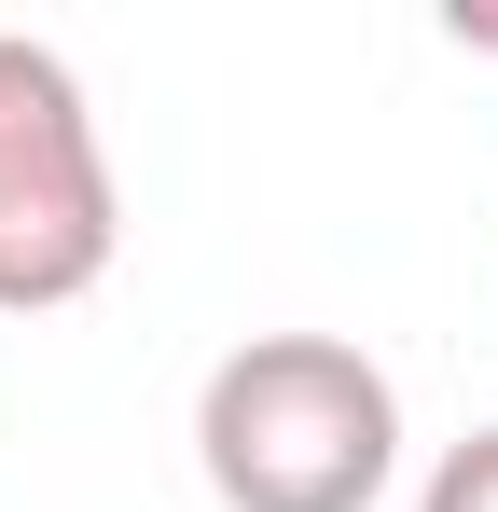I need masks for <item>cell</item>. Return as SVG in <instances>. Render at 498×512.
Returning a JSON list of instances; mask_svg holds the SVG:
<instances>
[{
  "instance_id": "1",
  "label": "cell",
  "mask_w": 498,
  "mask_h": 512,
  "mask_svg": "<svg viewBox=\"0 0 498 512\" xmlns=\"http://www.w3.org/2000/svg\"><path fill=\"white\" fill-rule=\"evenodd\" d=\"M194 471L222 512H374L402 471V388L346 333H249L194 388Z\"/></svg>"
},
{
  "instance_id": "2",
  "label": "cell",
  "mask_w": 498,
  "mask_h": 512,
  "mask_svg": "<svg viewBox=\"0 0 498 512\" xmlns=\"http://www.w3.org/2000/svg\"><path fill=\"white\" fill-rule=\"evenodd\" d=\"M125 250V180L83 111V70L56 42L0 28V319L83 305Z\"/></svg>"
},
{
  "instance_id": "3",
  "label": "cell",
  "mask_w": 498,
  "mask_h": 512,
  "mask_svg": "<svg viewBox=\"0 0 498 512\" xmlns=\"http://www.w3.org/2000/svg\"><path fill=\"white\" fill-rule=\"evenodd\" d=\"M415 512H498V429H471V443H443V471L415 485Z\"/></svg>"
},
{
  "instance_id": "4",
  "label": "cell",
  "mask_w": 498,
  "mask_h": 512,
  "mask_svg": "<svg viewBox=\"0 0 498 512\" xmlns=\"http://www.w3.org/2000/svg\"><path fill=\"white\" fill-rule=\"evenodd\" d=\"M443 28H457V42H471V56H498V0H457V14H443Z\"/></svg>"
}]
</instances>
